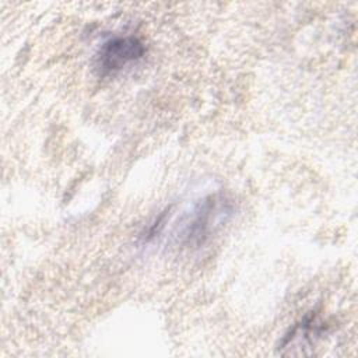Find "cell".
I'll return each instance as SVG.
<instances>
[{
  "label": "cell",
  "mask_w": 358,
  "mask_h": 358,
  "mask_svg": "<svg viewBox=\"0 0 358 358\" xmlns=\"http://www.w3.org/2000/svg\"><path fill=\"white\" fill-rule=\"evenodd\" d=\"M145 53L144 43L134 35H117L105 41L95 55V67L101 76L120 71L140 60Z\"/></svg>",
  "instance_id": "cell-2"
},
{
  "label": "cell",
  "mask_w": 358,
  "mask_h": 358,
  "mask_svg": "<svg viewBox=\"0 0 358 358\" xmlns=\"http://www.w3.org/2000/svg\"><path fill=\"white\" fill-rule=\"evenodd\" d=\"M229 201L221 194H211L200 200L178 225V243L186 248L201 246L220 225L231 215Z\"/></svg>",
  "instance_id": "cell-1"
}]
</instances>
